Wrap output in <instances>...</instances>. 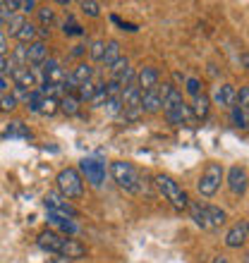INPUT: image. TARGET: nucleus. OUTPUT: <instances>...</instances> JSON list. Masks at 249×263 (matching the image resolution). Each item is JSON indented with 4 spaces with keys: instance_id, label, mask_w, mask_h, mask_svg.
Returning <instances> with one entry per match:
<instances>
[{
    "instance_id": "21",
    "label": "nucleus",
    "mask_w": 249,
    "mask_h": 263,
    "mask_svg": "<svg viewBox=\"0 0 249 263\" xmlns=\"http://www.w3.org/2000/svg\"><path fill=\"white\" fill-rule=\"evenodd\" d=\"M120 43L118 41H108L105 43V53H103V65L105 67H111L113 63H118L120 60Z\"/></svg>"
},
{
    "instance_id": "41",
    "label": "nucleus",
    "mask_w": 249,
    "mask_h": 263,
    "mask_svg": "<svg viewBox=\"0 0 249 263\" xmlns=\"http://www.w3.org/2000/svg\"><path fill=\"white\" fill-rule=\"evenodd\" d=\"M7 55V36L0 31V58Z\"/></svg>"
},
{
    "instance_id": "1",
    "label": "nucleus",
    "mask_w": 249,
    "mask_h": 263,
    "mask_svg": "<svg viewBox=\"0 0 249 263\" xmlns=\"http://www.w3.org/2000/svg\"><path fill=\"white\" fill-rule=\"evenodd\" d=\"M153 184H156V189L163 194V199L170 201L177 211H182V208L189 206V196L182 192V187L170 177V175H163V173L156 175V177H153Z\"/></svg>"
},
{
    "instance_id": "22",
    "label": "nucleus",
    "mask_w": 249,
    "mask_h": 263,
    "mask_svg": "<svg viewBox=\"0 0 249 263\" xmlns=\"http://www.w3.org/2000/svg\"><path fill=\"white\" fill-rule=\"evenodd\" d=\"M166 118L170 120L173 125H185L187 120L192 118V110H189V105H182V108H177V110L166 112Z\"/></svg>"
},
{
    "instance_id": "49",
    "label": "nucleus",
    "mask_w": 249,
    "mask_h": 263,
    "mask_svg": "<svg viewBox=\"0 0 249 263\" xmlns=\"http://www.w3.org/2000/svg\"><path fill=\"white\" fill-rule=\"evenodd\" d=\"M3 24H5V20H3V17H0V29H3Z\"/></svg>"
},
{
    "instance_id": "34",
    "label": "nucleus",
    "mask_w": 249,
    "mask_h": 263,
    "mask_svg": "<svg viewBox=\"0 0 249 263\" xmlns=\"http://www.w3.org/2000/svg\"><path fill=\"white\" fill-rule=\"evenodd\" d=\"M17 108V98L12 96V93H3V98H0V110H14Z\"/></svg>"
},
{
    "instance_id": "17",
    "label": "nucleus",
    "mask_w": 249,
    "mask_h": 263,
    "mask_svg": "<svg viewBox=\"0 0 249 263\" xmlns=\"http://www.w3.org/2000/svg\"><path fill=\"white\" fill-rule=\"evenodd\" d=\"M182 105H185V101H182V91L173 86V89H170L166 96H163V110L170 112V110H177V108H182Z\"/></svg>"
},
{
    "instance_id": "48",
    "label": "nucleus",
    "mask_w": 249,
    "mask_h": 263,
    "mask_svg": "<svg viewBox=\"0 0 249 263\" xmlns=\"http://www.w3.org/2000/svg\"><path fill=\"white\" fill-rule=\"evenodd\" d=\"M244 263H249V254H244Z\"/></svg>"
},
{
    "instance_id": "7",
    "label": "nucleus",
    "mask_w": 249,
    "mask_h": 263,
    "mask_svg": "<svg viewBox=\"0 0 249 263\" xmlns=\"http://www.w3.org/2000/svg\"><path fill=\"white\" fill-rule=\"evenodd\" d=\"M228 187L235 196H242L247 192V170L240 165H233L228 173Z\"/></svg>"
},
{
    "instance_id": "13",
    "label": "nucleus",
    "mask_w": 249,
    "mask_h": 263,
    "mask_svg": "<svg viewBox=\"0 0 249 263\" xmlns=\"http://www.w3.org/2000/svg\"><path fill=\"white\" fill-rule=\"evenodd\" d=\"M46 58H48V46L43 41H34L27 46V60L34 67H41L43 63H46Z\"/></svg>"
},
{
    "instance_id": "45",
    "label": "nucleus",
    "mask_w": 249,
    "mask_h": 263,
    "mask_svg": "<svg viewBox=\"0 0 249 263\" xmlns=\"http://www.w3.org/2000/svg\"><path fill=\"white\" fill-rule=\"evenodd\" d=\"M240 63H242L244 67L249 69V55H247V53H244V55H240Z\"/></svg>"
},
{
    "instance_id": "30",
    "label": "nucleus",
    "mask_w": 249,
    "mask_h": 263,
    "mask_svg": "<svg viewBox=\"0 0 249 263\" xmlns=\"http://www.w3.org/2000/svg\"><path fill=\"white\" fill-rule=\"evenodd\" d=\"M5 137H24V139H29V137H31V132L22 125V122H12V125L7 127Z\"/></svg>"
},
{
    "instance_id": "2",
    "label": "nucleus",
    "mask_w": 249,
    "mask_h": 263,
    "mask_svg": "<svg viewBox=\"0 0 249 263\" xmlns=\"http://www.w3.org/2000/svg\"><path fill=\"white\" fill-rule=\"evenodd\" d=\"M58 182V192H60L65 199H82L84 196V177L79 175L77 167H65L60 170L56 177Z\"/></svg>"
},
{
    "instance_id": "27",
    "label": "nucleus",
    "mask_w": 249,
    "mask_h": 263,
    "mask_svg": "<svg viewBox=\"0 0 249 263\" xmlns=\"http://www.w3.org/2000/svg\"><path fill=\"white\" fill-rule=\"evenodd\" d=\"M27 24V20L22 17V14H12L10 20H7V31H10V36H17L20 34V29Z\"/></svg>"
},
{
    "instance_id": "29",
    "label": "nucleus",
    "mask_w": 249,
    "mask_h": 263,
    "mask_svg": "<svg viewBox=\"0 0 249 263\" xmlns=\"http://www.w3.org/2000/svg\"><path fill=\"white\" fill-rule=\"evenodd\" d=\"M103 53H105V41H94V43L89 46L91 60H96V63H103Z\"/></svg>"
},
{
    "instance_id": "11",
    "label": "nucleus",
    "mask_w": 249,
    "mask_h": 263,
    "mask_svg": "<svg viewBox=\"0 0 249 263\" xmlns=\"http://www.w3.org/2000/svg\"><path fill=\"white\" fill-rule=\"evenodd\" d=\"M214 101L216 105H221V108H233V105H237V91L233 84H223V86H218L214 93Z\"/></svg>"
},
{
    "instance_id": "10",
    "label": "nucleus",
    "mask_w": 249,
    "mask_h": 263,
    "mask_svg": "<svg viewBox=\"0 0 249 263\" xmlns=\"http://www.w3.org/2000/svg\"><path fill=\"white\" fill-rule=\"evenodd\" d=\"M62 258H69V261H79V258L86 256V247H84L79 239H72V237H65L62 239V249H60Z\"/></svg>"
},
{
    "instance_id": "42",
    "label": "nucleus",
    "mask_w": 249,
    "mask_h": 263,
    "mask_svg": "<svg viewBox=\"0 0 249 263\" xmlns=\"http://www.w3.org/2000/svg\"><path fill=\"white\" fill-rule=\"evenodd\" d=\"M5 72H10V67H7V58H0V77L5 74Z\"/></svg>"
},
{
    "instance_id": "8",
    "label": "nucleus",
    "mask_w": 249,
    "mask_h": 263,
    "mask_svg": "<svg viewBox=\"0 0 249 263\" xmlns=\"http://www.w3.org/2000/svg\"><path fill=\"white\" fill-rule=\"evenodd\" d=\"M62 239H65V237L58 235L56 230H43L41 235H39V247H41L43 251H48V254H56V256H60Z\"/></svg>"
},
{
    "instance_id": "39",
    "label": "nucleus",
    "mask_w": 249,
    "mask_h": 263,
    "mask_svg": "<svg viewBox=\"0 0 249 263\" xmlns=\"http://www.w3.org/2000/svg\"><path fill=\"white\" fill-rule=\"evenodd\" d=\"M187 93H189V96H199L201 93V89H199V79H187Z\"/></svg>"
},
{
    "instance_id": "38",
    "label": "nucleus",
    "mask_w": 249,
    "mask_h": 263,
    "mask_svg": "<svg viewBox=\"0 0 249 263\" xmlns=\"http://www.w3.org/2000/svg\"><path fill=\"white\" fill-rule=\"evenodd\" d=\"M237 105H240L242 110H249V86L240 89V96H237Z\"/></svg>"
},
{
    "instance_id": "37",
    "label": "nucleus",
    "mask_w": 249,
    "mask_h": 263,
    "mask_svg": "<svg viewBox=\"0 0 249 263\" xmlns=\"http://www.w3.org/2000/svg\"><path fill=\"white\" fill-rule=\"evenodd\" d=\"M233 122H235V127H247V122H244V112L240 105H233Z\"/></svg>"
},
{
    "instance_id": "25",
    "label": "nucleus",
    "mask_w": 249,
    "mask_h": 263,
    "mask_svg": "<svg viewBox=\"0 0 249 263\" xmlns=\"http://www.w3.org/2000/svg\"><path fill=\"white\" fill-rule=\"evenodd\" d=\"M96 86L98 84H94V82L79 84V89H77V101H91L94 93H96Z\"/></svg>"
},
{
    "instance_id": "40",
    "label": "nucleus",
    "mask_w": 249,
    "mask_h": 263,
    "mask_svg": "<svg viewBox=\"0 0 249 263\" xmlns=\"http://www.w3.org/2000/svg\"><path fill=\"white\" fill-rule=\"evenodd\" d=\"M36 0H20V10L22 12H31V10H36Z\"/></svg>"
},
{
    "instance_id": "12",
    "label": "nucleus",
    "mask_w": 249,
    "mask_h": 263,
    "mask_svg": "<svg viewBox=\"0 0 249 263\" xmlns=\"http://www.w3.org/2000/svg\"><path fill=\"white\" fill-rule=\"evenodd\" d=\"M137 86L139 91H151L158 86V69L156 67H141L137 72Z\"/></svg>"
},
{
    "instance_id": "46",
    "label": "nucleus",
    "mask_w": 249,
    "mask_h": 263,
    "mask_svg": "<svg viewBox=\"0 0 249 263\" xmlns=\"http://www.w3.org/2000/svg\"><path fill=\"white\" fill-rule=\"evenodd\" d=\"M50 263H72V261H69V258H62V256H58V258H53V261H50Z\"/></svg>"
},
{
    "instance_id": "47",
    "label": "nucleus",
    "mask_w": 249,
    "mask_h": 263,
    "mask_svg": "<svg viewBox=\"0 0 249 263\" xmlns=\"http://www.w3.org/2000/svg\"><path fill=\"white\" fill-rule=\"evenodd\" d=\"M214 263H230V261H228L225 256H216V258H214Z\"/></svg>"
},
{
    "instance_id": "44",
    "label": "nucleus",
    "mask_w": 249,
    "mask_h": 263,
    "mask_svg": "<svg viewBox=\"0 0 249 263\" xmlns=\"http://www.w3.org/2000/svg\"><path fill=\"white\" fill-rule=\"evenodd\" d=\"M7 91V82H5V77H0V93H5Z\"/></svg>"
},
{
    "instance_id": "32",
    "label": "nucleus",
    "mask_w": 249,
    "mask_h": 263,
    "mask_svg": "<svg viewBox=\"0 0 249 263\" xmlns=\"http://www.w3.org/2000/svg\"><path fill=\"white\" fill-rule=\"evenodd\" d=\"M105 101H108L105 86H103V84H98V86H96V93H94V98H91L89 103H91V105H96V108H101V105H105Z\"/></svg>"
},
{
    "instance_id": "24",
    "label": "nucleus",
    "mask_w": 249,
    "mask_h": 263,
    "mask_svg": "<svg viewBox=\"0 0 249 263\" xmlns=\"http://www.w3.org/2000/svg\"><path fill=\"white\" fill-rule=\"evenodd\" d=\"M60 110L65 112V115H77V112H79V101H77V96H72V93L62 96L60 98Z\"/></svg>"
},
{
    "instance_id": "43",
    "label": "nucleus",
    "mask_w": 249,
    "mask_h": 263,
    "mask_svg": "<svg viewBox=\"0 0 249 263\" xmlns=\"http://www.w3.org/2000/svg\"><path fill=\"white\" fill-rule=\"evenodd\" d=\"M86 50V46H75V50H72V58H79Z\"/></svg>"
},
{
    "instance_id": "33",
    "label": "nucleus",
    "mask_w": 249,
    "mask_h": 263,
    "mask_svg": "<svg viewBox=\"0 0 249 263\" xmlns=\"http://www.w3.org/2000/svg\"><path fill=\"white\" fill-rule=\"evenodd\" d=\"M105 112L108 115H118V112H122V98H108L105 101Z\"/></svg>"
},
{
    "instance_id": "19",
    "label": "nucleus",
    "mask_w": 249,
    "mask_h": 263,
    "mask_svg": "<svg viewBox=\"0 0 249 263\" xmlns=\"http://www.w3.org/2000/svg\"><path fill=\"white\" fill-rule=\"evenodd\" d=\"M36 34H39V29H36V24H31V22H27L24 27L20 29V34L14 36L17 41H20V46H29V43L36 41Z\"/></svg>"
},
{
    "instance_id": "26",
    "label": "nucleus",
    "mask_w": 249,
    "mask_h": 263,
    "mask_svg": "<svg viewBox=\"0 0 249 263\" xmlns=\"http://www.w3.org/2000/svg\"><path fill=\"white\" fill-rule=\"evenodd\" d=\"M206 211H208V218H211V225H223V222L228 220V213L223 211V208H218V206H206Z\"/></svg>"
},
{
    "instance_id": "5",
    "label": "nucleus",
    "mask_w": 249,
    "mask_h": 263,
    "mask_svg": "<svg viewBox=\"0 0 249 263\" xmlns=\"http://www.w3.org/2000/svg\"><path fill=\"white\" fill-rule=\"evenodd\" d=\"M43 203H46V208H48V213L65 215V218H79V211H77V208L60 194V192H48V194L43 196Z\"/></svg>"
},
{
    "instance_id": "20",
    "label": "nucleus",
    "mask_w": 249,
    "mask_h": 263,
    "mask_svg": "<svg viewBox=\"0 0 249 263\" xmlns=\"http://www.w3.org/2000/svg\"><path fill=\"white\" fill-rule=\"evenodd\" d=\"M72 79H75L77 84H84V82H91V77H94V67L86 63H79L75 69H72Z\"/></svg>"
},
{
    "instance_id": "36",
    "label": "nucleus",
    "mask_w": 249,
    "mask_h": 263,
    "mask_svg": "<svg viewBox=\"0 0 249 263\" xmlns=\"http://www.w3.org/2000/svg\"><path fill=\"white\" fill-rule=\"evenodd\" d=\"M124 69H130V63H127V58H120L118 63H113V65H111V72H113V77L122 74Z\"/></svg>"
},
{
    "instance_id": "4",
    "label": "nucleus",
    "mask_w": 249,
    "mask_h": 263,
    "mask_svg": "<svg viewBox=\"0 0 249 263\" xmlns=\"http://www.w3.org/2000/svg\"><path fill=\"white\" fill-rule=\"evenodd\" d=\"M223 175H225V170H223L221 163H208L206 170L201 173L199 182H197V189H199V194H201V196H214L216 192L221 189Z\"/></svg>"
},
{
    "instance_id": "28",
    "label": "nucleus",
    "mask_w": 249,
    "mask_h": 263,
    "mask_svg": "<svg viewBox=\"0 0 249 263\" xmlns=\"http://www.w3.org/2000/svg\"><path fill=\"white\" fill-rule=\"evenodd\" d=\"M36 12H39V20H41L43 27H50V24L56 22V10H53V7H48V5H46V7H39Z\"/></svg>"
},
{
    "instance_id": "3",
    "label": "nucleus",
    "mask_w": 249,
    "mask_h": 263,
    "mask_svg": "<svg viewBox=\"0 0 249 263\" xmlns=\"http://www.w3.org/2000/svg\"><path fill=\"white\" fill-rule=\"evenodd\" d=\"M111 175L115 184L124 192H132V194H137L139 192V182H141V175L132 167V163H124V160H115L111 165Z\"/></svg>"
},
{
    "instance_id": "18",
    "label": "nucleus",
    "mask_w": 249,
    "mask_h": 263,
    "mask_svg": "<svg viewBox=\"0 0 249 263\" xmlns=\"http://www.w3.org/2000/svg\"><path fill=\"white\" fill-rule=\"evenodd\" d=\"M192 220L199 225L201 230H211L214 225H211V218H208V211H206V206H199V203H192Z\"/></svg>"
},
{
    "instance_id": "23",
    "label": "nucleus",
    "mask_w": 249,
    "mask_h": 263,
    "mask_svg": "<svg viewBox=\"0 0 249 263\" xmlns=\"http://www.w3.org/2000/svg\"><path fill=\"white\" fill-rule=\"evenodd\" d=\"M60 110V98H50V96H43L41 103H39V112L41 115H56Z\"/></svg>"
},
{
    "instance_id": "6",
    "label": "nucleus",
    "mask_w": 249,
    "mask_h": 263,
    "mask_svg": "<svg viewBox=\"0 0 249 263\" xmlns=\"http://www.w3.org/2000/svg\"><path fill=\"white\" fill-rule=\"evenodd\" d=\"M79 175H84L86 182H91L94 187H101L105 182V163H101L98 158L79 160Z\"/></svg>"
},
{
    "instance_id": "14",
    "label": "nucleus",
    "mask_w": 249,
    "mask_h": 263,
    "mask_svg": "<svg viewBox=\"0 0 249 263\" xmlns=\"http://www.w3.org/2000/svg\"><path fill=\"white\" fill-rule=\"evenodd\" d=\"M10 74L14 79V86H20V89L31 91V86L36 84V77L29 67H14V69H10Z\"/></svg>"
},
{
    "instance_id": "35",
    "label": "nucleus",
    "mask_w": 249,
    "mask_h": 263,
    "mask_svg": "<svg viewBox=\"0 0 249 263\" xmlns=\"http://www.w3.org/2000/svg\"><path fill=\"white\" fill-rule=\"evenodd\" d=\"M82 10H84V14H89V17H98V14H101V5H98V3H91V0H84Z\"/></svg>"
},
{
    "instance_id": "9",
    "label": "nucleus",
    "mask_w": 249,
    "mask_h": 263,
    "mask_svg": "<svg viewBox=\"0 0 249 263\" xmlns=\"http://www.w3.org/2000/svg\"><path fill=\"white\" fill-rule=\"evenodd\" d=\"M247 239H249V222H240L235 228H230V232L225 235V247L240 249V247H244Z\"/></svg>"
},
{
    "instance_id": "16",
    "label": "nucleus",
    "mask_w": 249,
    "mask_h": 263,
    "mask_svg": "<svg viewBox=\"0 0 249 263\" xmlns=\"http://www.w3.org/2000/svg\"><path fill=\"white\" fill-rule=\"evenodd\" d=\"M208 110H211V98L206 93H199L194 98V105H192V115L199 120H206L208 118Z\"/></svg>"
},
{
    "instance_id": "31",
    "label": "nucleus",
    "mask_w": 249,
    "mask_h": 263,
    "mask_svg": "<svg viewBox=\"0 0 249 263\" xmlns=\"http://www.w3.org/2000/svg\"><path fill=\"white\" fill-rule=\"evenodd\" d=\"M62 31H65L67 36H84V29L79 27V24H77V22L72 20V17H69V20L65 22V24H62Z\"/></svg>"
},
{
    "instance_id": "15",
    "label": "nucleus",
    "mask_w": 249,
    "mask_h": 263,
    "mask_svg": "<svg viewBox=\"0 0 249 263\" xmlns=\"http://www.w3.org/2000/svg\"><path fill=\"white\" fill-rule=\"evenodd\" d=\"M141 110L144 112H161L163 110V101H161L158 91L151 89V91H141Z\"/></svg>"
}]
</instances>
